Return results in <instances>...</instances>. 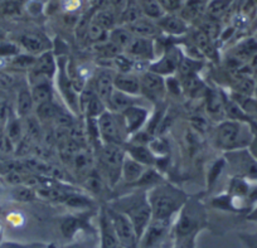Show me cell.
Segmentation results:
<instances>
[{
	"instance_id": "cell-1",
	"label": "cell",
	"mask_w": 257,
	"mask_h": 248,
	"mask_svg": "<svg viewBox=\"0 0 257 248\" xmlns=\"http://www.w3.org/2000/svg\"><path fill=\"white\" fill-rule=\"evenodd\" d=\"M148 199L152 208L153 219L173 220L189 197L180 188L162 182L148 189Z\"/></svg>"
},
{
	"instance_id": "cell-2",
	"label": "cell",
	"mask_w": 257,
	"mask_h": 248,
	"mask_svg": "<svg viewBox=\"0 0 257 248\" xmlns=\"http://www.w3.org/2000/svg\"><path fill=\"white\" fill-rule=\"evenodd\" d=\"M108 207L122 213L130 219L139 235V239L153 219L152 208L148 199V190L142 188L115 198L108 203Z\"/></svg>"
},
{
	"instance_id": "cell-3",
	"label": "cell",
	"mask_w": 257,
	"mask_h": 248,
	"mask_svg": "<svg viewBox=\"0 0 257 248\" xmlns=\"http://www.w3.org/2000/svg\"><path fill=\"white\" fill-rule=\"evenodd\" d=\"M254 140V133L248 122L236 120H223L213 131V144L217 149L226 153L247 149Z\"/></svg>"
},
{
	"instance_id": "cell-4",
	"label": "cell",
	"mask_w": 257,
	"mask_h": 248,
	"mask_svg": "<svg viewBox=\"0 0 257 248\" xmlns=\"http://www.w3.org/2000/svg\"><path fill=\"white\" fill-rule=\"evenodd\" d=\"M206 224V212L198 200L188 199L175 217L174 237L177 240L194 239L197 233Z\"/></svg>"
},
{
	"instance_id": "cell-5",
	"label": "cell",
	"mask_w": 257,
	"mask_h": 248,
	"mask_svg": "<svg viewBox=\"0 0 257 248\" xmlns=\"http://www.w3.org/2000/svg\"><path fill=\"white\" fill-rule=\"evenodd\" d=\"M97 126L102 145L125 146V144L128 141L127 131H126L121 113L106 110L97 118Z\"/></svg>"
},
{
	"instance_id": "cell-6",
	"label": "cell",
	"mask_w": 257,
	"mask_h": 248,
	"mask_svg": "<svg viewBox=\"0 0 257 248\" xmlns=\"http://www.w3.org/2000/svg\"><path fill=\"white\" fill-rule=\"evenodd\" d=\"M125 156V148L121 145H101L98 148V172L107 180V183H110L111 187L120 180L121 168Z\"/></svg>"
},
{
	"instance_id": "cell-7",
	"label": "cell",
	"mask_w": 257,
	"mask_h": 248,
	"mask_svg": "<svg viewBox=\"0 0 257 248\" xmlns=\"http://www.w3.org/2000/svg\"><path fill=\"white\" fill-rule=\"evenodd\" d=\"M224 160L234 178L257 182V160L248 148L228 151L226 153Z\"/></svg>"
},
{
	"instance_id": "cell-8",
	"label": "cell",
	"mask_w": 257,
	"mask_h": 248,
	"mask_svg": "<svg viewBox=\"0 0 257 248\" xmlns=\"http://www.w3.org/2000/svg\"><path fill=\"white\" fill-rule=\"evenodd\" d=\"M106 210H107L108 217H110L111 223H112L120 245L125 248H139V235H138L137 230H135L130 219L126 215H123L122 213L117 212V210L108 207V205L106 207Z\"/></svg>"
},
{
	"instance_id": "cell-9",
	"label": "cell",
	"mask_w": 257,
	"mask_h": 248,
	"mask_svg": "<svg viewBox=\"0 0 257 248\" xmlns=\"http://www.w3.org/2000/svg\"><path fill=\"white\" fill-rule=\"evenodd\" d=\"M142 96L148 102H160L167 93V81L155 72L148 71L139 73Z\"/></svg>"
},
{
	"instance_id": "cell-10",
	"label": "cell",
	"mask_w": 257,
	"mask_h": 248,
	"mask_svg": "<svg viewBox=\"0 0 257 248\" xmlns=\"http://www.w3.org/2000/svg\"><path fill=\"white\" fill-rule=\"evenodd\" d=\"M172 225L173 220L152 219L140 238L139 248H162L167 243Z\"/></svg>"
},
{
	"instance_id": "cell-11",
	"label": "cell",
	"mask_w": 257,
	"mask_h": 248,
	"mask_svg": "<svg viewBox=\"0 0 257 248\" xmlns=\"http://www.w3.org/2000/svg\"><path fill=\"white\" fill-rule=\"evenodd\" d=\"M145 103L147 102L130 106V107L121 112L128 139L139 133V131H142L148 123V121L150 120V111Z\"/></svg>"
},
{
	"instance_id": "cell-12",
	"label": "cell",
	"mask_w": 257,
	"mask_h": 248,
	"mask_svg": "<svg viewBox=\"0 0 257 248\" xmlns=\"http://www.w3.org/2000/svg\"><path fill=\"white\" fill-rule=\"evenodd\" d=\"M183 58L184 57H183L182 51L178 47H168L164 53L162 54V57L150 64L149 69L163 77L173 76L179 69Z\"/></svg>"
},
{
	"instance_id": "cell-13",
	"label": "cell",
	"mask_w": 257,
	"mask_h": 248,
	"mask_svg": "<svg viewBox=\"0 0 257 248\" xmlns=\"http://www.w3.org/2000/svg\"><path fill=\"white\" fill-rule=\"evenodd\" d=\"M115 73L112 69L110 68H101L97 71L93 76V85L91 87L96 92V95L106 103L107 106L108 100H110L111 95H112L113 90V78H115Z\"/></svg>"
},
{
	"instance_id": "cell-14",
	"label": "cell",
	"mask_w": 257,
	"mask_h": 248,
	"mask_svg": "<svg viewBox=\"0 0 257 248\" xmlns=\"http://www.w3.org/2000/svg\"><path fill=\"white\" fill-rule=\"evenodd\" d=\"M123 53L132 57L134 61H144L152 62L155 58V44L154 39L140 38V37H134L130 46L126 48Z\"/></svg>"
},
{
	"instance_id": "cell-15",
	"label": "cell",
	"mask_w": 257,
	"mask_h": 248,
	"mask_svg": "<svg viewBox=\"0 0 257 248\" xmlns=\"http://www.w3.org/2000/svg\"><path fill=\"white\" fill-rule=\"evenodd\" d=\"M157 23L163 34L182 37L189 32V23L178 13H167Z\"/></svg>"
},
{
	"instance_id": "cell-16",
	"label": "cell",
	"mask_w": 257,
	"mask_h": 248,
	"mask_svg": "<svg viewBox=\"0 0 257 248\" xmlns=\"http://www.w3.org/2000/svg\"><path fill=\"white\" fill-rule=\"evenodd\" d=\"M98 229H100V248H116L120 245L106 207L101 209L98 215Z\"/></svg>"
},
{
	"instance_id": "cell-17",
	"label": "cell",
	"mask_w": 257,
	"mask_h": 248,
	"mask_svg": "<svg viewBox=\"0 0 257 248\" xmlns=\"http://www.w3.org/2000/svg\"><path fill=\"white\" fill-rule=\"evenodd\" d=\"M113 87L120 92L132 96H142V85H140L139 74L135 72L120 73L116 72L113 78Z\"/></svg>"
},
{
	"instance_id": "cell-18",
	"label": "cell",
	"mask_w": 257,
	"mask_h": 248,
	"mask_svg": "<svg viewBox=\"0 0 257 248\" xmlns=\"http://www.w3.org/2000/svg\"><path fill=\"white\" fill-rule=\"evenodd\" d=\"M128 31L132 32L134 37H140V38L148 39H157L158 37L162 36V31L158 27V23L155 21H152L149 18L142 17L138 21L125 26Z\"/></svg>"
},
{
	"instance_id": "cell-19",
	"label": "cell",
	"mask_w": 257,
	"mask_h": 248,
	"mask_svg": "<svg viewBox=\"0 0 257 248\" xmlns=\"http://www.w3.org/2000/svg\"><path fill=\"white\" fill-rule=\"evenodd\" d=\"M143 102H148L143 96H132L127 95V93L120 92L117 90H113L112 95H111L110 100L107 102V110L121 113L126 108L130 107V106H134Z\"/></svg>"
},
{
	"instance_id": "cell-20",
	"label": "cell",
	"mask_w": 257,
	"mask_h": 248,
	"mask_svg": "<svg viewBox=\"0 0 257 248\" xmlns=\"http://www.w3.org/2000/svg\"><path fill=\"white\" fill-rule=\"evenodd\" d=\"M148 168L149 167H145V165L140 164L139 161L134 160L128 155H126L125 159H123L122 168H121V178L127 184L135 185L142 179V177L145 174Z\"/></svg>"
},
{
	"instance_id": "cell-21",
	"label": "cell",
	"mask_w": 257,
	"mask_h": 248,
	"mask_svg": "<svg viewBox=\"0 0 257 248\" xmlns=\"http://www.w3.org/2000/svg\"><path fill=\"white\" fill-rule=\"evenodd\" d=\"M123 148H125L126 155H128L130 158L134 159V160L139 161L140 164H143L145 167L152 168L157 164V156H155L154 153L150 150L149 146L140 145V144H134L127 141Z\"/></svg>"
},
{
	"instance_id": "cell-22",
	"label": "cell",
	"mask_w": 257,
	"mask_h": 248,
	"mask_svg": "<svg viewBox=\"0 0 257 248\" xmlns=\"http://www.w3.org/2000/svg\"><path fill=\"white\" fill-rule=\"evenodd\" d=\"M19 46L28 54L38 57L39 54L48 51V42L42 34L37 33H24L19 37Z\"/></svg>"
},
{
	"instance_id": "cell-23",
	"label": "cell",
	"mask_w": 257,
	"mask_h": 248,
	"mask_svg": "<svg viewBox=\"0 0 257 248\" xmlns=\"http://www.w3.org/2000/svg\"><path fill=\"white\" fill-rule=\"evenodd\" d=\"M208 3L209 0H184V3H183L178 14L189 23V22L196 21L204 13H207Z\"/></svg>"
},
{
	"instance_id": "cell-24",
	"label": "cell",
	"mask_w": 257,
	"mask_h": 248,
	"mask_svg": "<svg viewBox=\"0 0 257 248\" xmlns=\"http://www.w3.org/2000/svg\"><path fill=\"white\" fill-rule=\"evenodd\" d=\"M34 106L36 105H34L33 97H32L29 85L19 88L18 96H17V116L21 118L28 117L31 116Z\"/></svg>"
},
{
	"instance_id": "cell-25",
	"label": "cell",
	"mask_w": 257,
	"mask_h": 248,
	"mask_svg": "<svg viewBox=\"0 0 257 248\" xmlns=\"http://www.w3.org/2000/svg\"><path fill=\"white\" fill-rule=\"evenodd\" d=\"M29 87H31L32 97H33L34 105L36 106L49 102V101H54L52 81L38 82V83H34V85L29 86Z\"/></svg>"
},
{
	"instance_id": "cell-26",
	"label": "cell",
	"mask_w": 257,
	"mask_h": 248,
	"mask_svg": "<svg viewBox=\"0 0 257 248\" xmlns=\"http://www.w3.org/2000/svg\"><path fill=\"white\" fill-rule=\"evenodd\" d=\"M207 113L211 117L216 118L219 122L224 120V115H226V111H224V96H222L218 92H208L207 95Z\"/></svg>"
},
{
	"instance_id": "cell-27",
	"label": "cell",
	"mask_w": 257,
	"mask_h": 248,
	"mask_svg": "<svg viewBox=\"0 0 257 248\" xmlns=\"http://www.w3.org/2000/svg\"><path fill=\"white\" fill-rule=\"evenodd\" d=\"M192 42L193 46L196 47L198 52H201L202 54H206V56L209 57H214V54H216V48H214L212 38L207 36L202 29H197V31L193 32Z\"/></svg>"
},
{
	"instance_id": "cell-28",
	"label": "cell",
	"mask_w": 257,
	"mask_h": 248,
	"mask_svg": "<svg viewBox=\"0 0 257 248\" xmlns=\"http://www.w3.org/2000/svg\"><path fill=\"white\" fill-rule=\"evenodd\" d=\"M142 14L145 18H149L152 21L158 22L162 17L167 14L159 0H137Z\"/></svg>"
},
{
	"instance_id": "cell-29",
	"label": "cell",
	"mask_w": 257,
	"mask_h": 248,
	"mask_svg": "<svg viewBox=\"0 0 257 248\" xmlns=\"http://www.w3.org/2000/svg\"><path fill=\"white\" fill-rule=\"evenodd\" d=\"M134 39V36L132 34V32L128 31L125 26H118L115 27L112 31H110L108 33V41L112 42L115 46H117L118 48L122 52L126 51L130 43Z\"/></svg>"
},
{
	"instance_id": "cell-30",
	"label": "cell",
	"mask_w": 257,
	"mask_h": 248,
	"mask_svg": "<svg viewBox=\"0 0 257 248\" xmlns=\"http://www.w3.org/2000/svg\"><path fill=\"white\" fill-rule=\"evenodd\" d=\"M108 33H110V32L106 31V29L103 28V27H101L96 21L91 19L87 28H86L85 38L93 46V44H97V43H101V42L107 41Z\"/></svg>"
},
{
	"instance_id": "cell-31",
	"label": "cell",
	"mask_w": 257,
	"mask_h": 248,
	"mask_svg": "<svg viewBox=\"0 0 257 248\" xmlns=\"http://www.w3.org/2000/svg\"><path fill=\"white\" fill-rule=\"evenodd\" d=\"M93 21L97 22L101 27L106 29L107 32L112 31L116 26V19H117V14L115 11L111 8H101L95 12L92 17Z\"/></svg>"
},
{
	"instance_id": "cell-32",
	"label": "cell",
	"mask_w": 257,
	"mask_h": 248,
	"mask_svg": "<svg viewBox=\"0 0 257 248\" xmlns=\"http://www.w3.org/2000/svg\"><path fill=\"white\" fill-rule=\"evenodd\" d=\"M62 110L63 108L54 103V101H49L37 106V117L42 121H54Z\"/></svg>"
},
{
	"instance_id": "cell-33",
	"label": "cell",
	"mask_w": 257,
	"mask_h": 248,
	"mask_svg": "<svg viewBox=\"0 0 257 248\" xmlns=\"http://www.w3.org/2000/svg\"><path fill=\"white\" fill-rule=\"evenodd\" d=\"M9 197L18 202H31L36 198V192L28 185H11Z\"/></svg>"
},
{
	"instance_id": "cell-34",
	"label": "cell",
	"mask_w": 257,
	"mask_h": 248,
	"mask_svg": "<svg viewBox=\"0 0 257 248\" xmlns=\"http://www.w3.org/2000/svg\"><path fill=\"white\" fill-rule=\"evenodd\" d=\"M21 117H9L7 122L6 135L13 141V144H18L23 139V126H22Z\"/></svg>"
},
{
	"instance_id": "cell-35",
	"label": "cell",
	"mask_w": 257,
	"mask_h": 248,
	"mask_svg": "<svg viewBox=\"0 0 257 248\" xmlns=\"http://www.w3.org/2000/svg\"><path fill=\"white\" fill-rule=\"evenodd\" d=\"M63 203L67 207L75 208V209H83V208H90V205L92 204V200L90 197H86L85 194L68 193Z\"/></svg>"
},
{
	"instance_id": "cell-36",
	"label": "cell",
	"mask_w": 257,
	"mask_h": 248,
	"mask_svg": "<svg viewBox=\"0 0 257 248\" xmlns=\"http://www.w3.org/2000/svg\"><path fill=\"white\" fill-rule=\"evenodd\" d=\"M232 3L233 0H209L206 14L209 18H218L229 8Z\"/></svg>"
},
{
	"instance_id": "cell-37",
	"label": "cell",
	"mask_w": 257,
	"mask_h": 248,
	"mask_svg": "<svg viewBox=\"0 0 257 248\" xmlns=\"http://www.w3.org/2000/svg\"><path fill=\"white\" fill-rule=\"evenodd\" d=\"M81 224H82V222H81L80 218H76V217L64 218L61 223L62 233H63L66 238H72L73 235L77 233V230L81 229Z\"/></svg>"
},
{
	"instance_id": "cell-38",
	"label": "cell",
	"mask_w": 257,
	"mask_h": 248,
	"mask_svg": "<svg viewBox=\"0 0 257 248\" xmlns=\"http://www.w3.org/2000/svg\"><path fill=\"white\" fill-rule=\"evenodd\" d=\"M22 6L23 4L16 2V0H3L0 3V14H4V16H17V14H21Z\"/></svg>"
},
{
	"instance_id": "cell-39",
	"label": "cell",
	"mask_w": 257,
	"mask_h": 248,
	"mask_svg": "<svg viewBox=\"0 0 257 248\" xmlns=\"http://www.w3.org/2000/svg\"><path fill=\"white\" fill-rule=\"evenodd\" d=\"M83 6V0H59V8L64 14H77Z\"/></svg>"
},
{
	"instance_id": "cell-40",
	"label": "cell",
	"mask_w": 257,
	"mask_h": 248,
	"mask_svg": "<svg viewBox=\"0 0 257 248\" xmlns=\"http://www.w3.org/2000/svg\"><path fill=\"white\" fill-rule=\"evenodd\" d=\"M19 51L21 49H19L18 44L8 43V42L0 43V58H12L21 53Z\"/></svg>"
},
{
	"instance_id": "cell-41",
	"label": "cell",
	"mask_w": 257,
	"mask_h": 248,
	"mask_svg": "<svg viewBox=\"0 0 257 248\" xmlns=\"http://www.w3.org/2000/svg\"><path fill=\"white\" fill-rule=\"evenodd\" d=\"M27 118V135L28 138L37 139L41 135V128H39V120L38 117H32L28 116Z\"/></svg>"
},
{
	"instance_id": "cell-42",
	"label": "cell",
	"mask_w": 257,
	"mask_h": 248,
	"mask_svg": "<svg viewBox=\"0 0 257 248\" xmlns=\"http://www.w3.org/2000/svg\"><path fill=\"white\" fill-rule=\"evenodd\" d=\"M51 245L44 243H19V242H4L0 248H49Z\"/></svg>"
},
{
	"instance_id": "cell-43",
	"label": "cell",
	"mask_w": 257,
	"mask_h": 248,
	"mask_svg": "<svg viewBox=\"0 0 257 248\" xmlns=\"http://www.w3.org/2000/svg\"><path fill=\"white\" fill-rule=\"evenodd\" d=\"M159 3L167 13H178L182 8L184 0H159Z\"/></svg>"
},
{
	"instance_id": "cell-44",
	"label": "cell",
	"mask_w": 257,
	"mask_h": 248,
	"mask_svg": "<svg viewBox=\"0 0 257 248\" xmlns=\"http://www.w3.org/2000/svg\"><path fill=\"white\" fill-rule=\"evenodd\" d=\"M9 190H11V185L6 180V178L0 177V199L9 197Z\"/></svg>"
},
{
	"instance_id": "cell-45",
	"label": "cell",
	"mask_w": 257,
	"mask_h": 248,
	"mask_svg": "<svg viewBox=\"0 0 257 248\" xmlns=\"http://www.w3.org/2000/svg\"><path fill=\"white\" fill-rule=\"evenodd\" d=\"M243 240L246 242L247 247L248 248H257V238L247 237V238H243Z\"/></svg>"
},
{
	"instance_id": "cell-46",
	"label": "cell",
	"mask_w": 257,
	"mask_h": 248,
	"mask_svg": "<svg viewBox=\"0 0 257 248\" xmlns=\"http://www.w3.org/2000/svg\"><path fill=\"white\" fill-rule=\"evenodd\" d=\"M248 149H249V151L252 153V155L254 156V159L257 160V139H256V136H254V140L252 141V144L249 145Z\"/></svg>"
},
{
	"instance_id": "cell-47",
	"label": "cell",
	"mask_w": 257,
	"mask_h": 248,
	"mask_svg": "<svg viewBox=\"0 0 257 248\" xmlns=\"http://www.w3.org/2000/svg\"><path fill=\"white\" fill-rule=\"evenodd\" d=\"M67 248H92V247H88L87 244H83V243H76V244L68 245Z\"/></svg>"
},
{
	"instance_id": "cell-48",
	"label": "cell",
	"mask_w": 257,
	"mask_h": 248,
	"mask_svg": "<svg viewBox=\"0 0 257 248\" xmlns=\"http://www.w3.org/2000/svg\"><path fill=\"white\" fill-rule=\"evenodd\" d=\"M34 2H39V3H44V2H47V0H34ZM49 2V0H48Z\"/></svg>"
},
{
	"instance_id": "cell-49",
	"label": "cell",
	"mask_w": 257,
	"mask_h": 248,
	"mask_svg": "<svg viewBox=\"0 0 257 248\" xmlns=\"http://www.w3.org/2000/svg\"><path fill=\"white\" fill-rule=\"evenodd\" d=\"M116 248H125V247H122V245H118V247H116Z\"/></svg>"
}]
</instances>
